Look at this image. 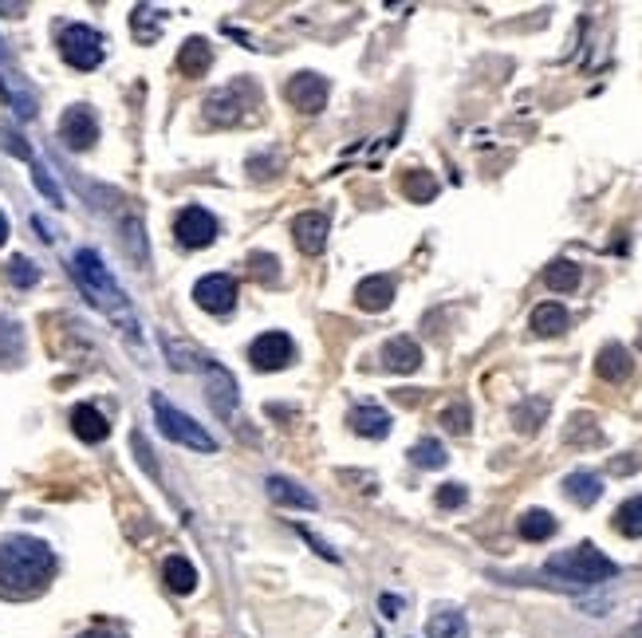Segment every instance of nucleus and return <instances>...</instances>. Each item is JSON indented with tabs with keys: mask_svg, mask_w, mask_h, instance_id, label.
<instances>
[{
	"mask_svg": "<svg viewBox=\"0 0 642 638\" xmlns=\"http://www.w3.org/2000/svg\"><path fill=\"white\" fill-rule=\"evenodd\" d=\"M631 371H635V359H631V351L623 343H607L599 351V359H595V375L603 383H623Z\"/></svg>",
	"mask_w": 642,
	"mask_h": 638,
	"instance_id": "2eb2a0df",
	"label": "nucleus"
},
{
	"mask_svg": "<svg viewBox=\"0 0 642 638\" xmlns=\"http://www.w3.org/2000/svg\"><path fill=\"white\" fill-rule=\"evenodd\" d=\"M193 300H197V308H205V312H213V316H225V312L237 304V280L225 276V272L201 276V280L193 284Z\"/></svg>",
	"mask_w": 642,
	"mask_h": 638,
	"instance_id": "9d476101",
	"label": "nucleus"
},
{
	"mask_svg": "<svg viewBox=\"0 0 642 638\" xmlns=\"http://www.w3.org/2000/svg\"><path fill=\"white\" fill-rule=\"evenodd\" d=\"M79 638H123V635H115V631H87V635Z\"/></svg>",
	"mask_w": 642,
	"mask_h": 638,
	"instance_id": "c03bdc74",
	"label": "nucleus"
},
{
	"mask_svg": "<svg viewBox=\"0 0 642 638\" xmlns=\"http://www.w3.org/2000/svg\"><path fill=\"white\" fill-rule=\"evenodd\" d=\"M327 79L316 75V71H300V75H292V83H288V99H292V107H300V111H308V115H320L323 107H327Z\"/></svg>",
	"mask_w": 642,
	"mask_h": 638,
	"instance_id": "9b49d317",
	"label": "nucleus"
},
{
	"mask_svg": "<svg viewBox=\"0 0 642 638\" xmlns=\"http://www.w3.org/2000/svg\"><path fill=\"white\" fill-rule=\"evenodd\" d=\"M520 536L524 540H548L552 532H556V516L552 512H544V509H528L524 516H520Z\"/></svg>",
	"mask_w": 642,
	"mask_h": 638,
	"instance_id": "cd10ccee",
	"label": "nucleus"
},
{
	"mask_svg": "<svg viewBox=\"0 0 642 638\" xmlns=\"http://www.w3.org/2000/svg\"><path fill=\"white\" fill-rule=\"evenodd\" d=\"M209 64H213V52H209V44H205L201 36H193V40L182 44V52H178V71H182V75L197 79V75L209 71Z\"/></svg>",
	"mask_w": 642,
	"mask_h": 638,
	"instance_id": "4be33fe9",
	"label": "nucleus"
},
{
	"mask_svg": "<svg viewBox=\"0 0 642 638\" xmlns=\"http://www.w3.org/2000/svg\"><path fill=\"white\" fill-rule=\"evenodd\" d=\"M253 103H257L253 79H233L229 87H221L205 99V123L209 127H233V123H241L245 107H253Z\"/></svg>",
	"mask_w": 642,
	"mask_h": 638,
	"instance_id": "39448f33",
	"label": "nucleus"
},
{
	"mask_svg": "<svg viewBox=\"0 0 642 638\" xmlns=\"http://www.w3.org/2000/svg\"><path fill=\"white\" fill-rule=\"evenodd\" d=\"M611 469H615V473H635V469H639V457H631V461H619V457H615Z\"/></svg>",
	"mask_w": 642,
	"mask_h": 638,
	"instance_id": "37998d69",
	"label": "nucleus"
},
{
	"mask_svg": "<svg viewBox=\"0 0 642 638\" xmlns=\"http://www.w3.org/2000/svg\"><path fill=\"white\" fill-rule=\"evenodd\" d=\"M347 422H351V430L359 434V438H371V442H379L390 434V414H386L383 406H355L351 414H347Z\"/></svg>",
	"mask_w": 642,
	"mask_h": 638,
	"instance_id": "dca6fc26",
	"label": "nucleus"
},
{
	"mask_svg": "<svg viewBox=\"0 0 642 638\" xmlns=\"http://www.w3.org/2000/svg\"><path fill=\"white\" fill-rule=\"evenodd\" d=\"M438 422L450 430V434H469V426H473V414H469V406L465 402H453V406H446L442 414H438Z\"/></svg>",
	"mask_w": 642,
	"mask_h": 638,
	"instance_id": "72a5a7b5",
	"label": "nucleus"
},
{
	"mask_svg": "<svg viewBox=\"0 0 642 638\" xmlns=\"http://www.w3.org/2000/svg\"><path fill=\"white\" fill-rule=\"evenodd\" d=\"M327 233H331V221L323 213H300L292 221V237L304 256H320L327 249Z\"/></svg>",
	"mask_w": 642,
	"mask_h": 638,
	"instance_id": "ddd939ff",
	"label": "nucleus"
},
{
	"mask_svg": "<svg viewBox=\"0 0 642 638\" xmlns=\"http://www.w3.org/2000/svg\"><path fill=\"white\" fill-rule=\"evenodd\" d=\"M548 398H524L520 406L513 410V426L516 434H536L540 426H544V418H548Z\"/></svg>",
	"mask_w": 642,
	"mask_h": 638,
	"instance_id": "5701e85b",
	"label": "nucleus"
},
{
	"mask_svg": "<svg viewBox=\"0 0 642 638\" xmlns=\"http://www.w3.org/2000/svg\"><path fill=\"white\" fill-rule=\"evenodd\" d=\"M292 359H296V343L284 331H264L249 347V363L257 371H284Z\"/></svg>",
	"mask_w": 642,
	"mask_h": 638,
	"instance_id": "6e6552de",
	"label": "nucleus"
},
{
	"mask_svg": "<svg viewBox=\"0 0 642 638\" xmlns=\"http://www.w3.org/2000/svg\"><path fill=\"white\" fill-rule=\"evenodd\" d=\"M0 87H4V95L12 99V107H16V115H20V119H32V115H36V99H32L24 87H16L8 75H0Z\"/></svg>",
	"mask_w": 642,
	"mask_h": 638,
	"instance_id": "c9c22d12",
	"label": "nucleus"
},
{
	"mask_svg": "<svg viewBox=\"0 0 642 638\" xmlns=\"http://www.w3.org/2000/svg\"><path fill=\"white\" fill-rule=\"evenodd\" d=\"M379 607H383L386 619H394V615L402 611V599H394V595H383V599H379Z\"/></svg>",
	"mask_w": 642,
	"mask_h": 638,
	"instance_id": "79ce46f5",
	"label": "nucleus"
},
{
	"mask_svg": "<svg viewBox=\"0 0 642 638\" xmlns=\"http://www.w3.org/2000/svg\"><path fill=\"white\" fill-rule=\"evenodd\" d=\"M465 497H469V493H465V485H442V489H438V505H442V509H457V505H465Z\"/></svg>",
	"mask_w": 642,
	"mask_h": 638,
	"instance_id": "ea45409f",
	"label": "nucleus"
},
{
	"mask_svg": "<svg viewBox=\"0 0 642 638\" xmlns=\"http://www.w3.org/2000/svg\"><path fill=\"white\" fill-rule=\"evenodd\" d=\"M197 367L205 371V383H209V406H213L229 426H237V398H241L237 379H233L221 363H213V359H205V363H197Z\"/></svg>",
	"mask_w": 642,
	"mask_h": 638,
	"instance_id": "0eeeda50",
	"label": "nucleus"
},
{
	"mask_svg": "<svg viewBox=\"0 0 642 638\" xmlns=\"http://www.w3.org/2000/svg\"><path fill=\"white\" fill-rule=\"evenodd\" d=\"M410 461L418 465V469H442L446 461H450V453L442 442H434V438H422L418 446L410 449Z\"/></svg>",
	"mask_w": 642,
	"mask_h": 638,
	"instance_id": "c756f323",
	"label": "nucleus"
},
{
	"mask_svg": "<svg viewBox=\"0 0 642 638\" xmlns=\"http://www.w3.org/2000/svg\"><path fill=\"white\" fill-rule=\"evenodd\" d=\"M60 56L75 71H95L103 64V36L87 24H67L60 32Z\"/></svg>",
	"mask_w": 642,
	"mask_h": 638,
	"instance_id": "423d86ee",
	"label": "nucleus"
},
{
	"mask_svg": "<svg viewBox=\"0 0 642 638\" xmlns=\"http://www.w3.org/2000/svg\"><path fill=\"white\" fill-rule=\"evenodd\" d=\"M402 193L410 197V201H434V193H438V182L426 174V170H410L406 178H402Z\"/></svg>",
	"mask_w": 642,
	"mask_h": 638,
	"instance_id": "2f4dec72",
	"label": "nucleus"
},
{
	"mask_svg": "<svg viewBox=\"0 0 642 638\" xmlns=\"http://www.w3.org/2000/svg\"><path fill=\"white\" fill-rule=\"evenodd\" d=\"M0 146H4V150H12L16 158H28V162H32V150H28V142H24L16 130L0 127Z\"/></svg>",
	"mask_w": 642,
	"mask_h": 638,
	"instance_id": "58836bf2",
	"label": "nucleus"
},
{
	"mask_svg": "<svg viewBox=\"0 0 642 638\" xmlns=\"http://www.w3.org/2000/svg\"><path fill=\"white\" fill-rule=\"evenodd\" d=\"M383 363L386 371H398V375H414L422 367V347L410 339V335H394L386 339L383 347Z\"/></svg>",
	"mask_w": 642,
	"mask_h": 638,
	"instance_id": "4468645a",
	"label": "nucleus"
},
{
	"mask_svg": "<svg viewBox=\"0 0 642 638\" xmlns=\"http://www.w3.org/2000/svg\"><path fill=\"white\" fill-rule=\"evenodd\" d=\"M268 485V497L276 501V505H288V509H316V497L304 489V485H296V481H288V477H268L264 481Z\"/></svg>",
	"mask_w": 642,
	"mask_h": 638,
	"instance_id": "6ab92c4d",
	"label": "nucleus"
},
{
	"mask_svg": "<svg viewBox=\"0 0 642 638\" xmlns=\"http://www.w3.org/2000/svg\"><path fill=\"white\" fill-rule=\"evenodd\" d=\"M60 138L71 150H91L99 138V123H95L91 107H67L64 119H60Z\"/></svg>",
	"mask_w": 642,
	"mask_h": 638,
	"instance_id": "f8f14e48",
	"label": "nucleus"
},
{
	"mask_svg": "<svg viewBox=\"0 0 642 638\" xmlns=\"http://www.w3.org/2000/svg\"><path fill=\"white\" fill-rule=\"evenodd\" d=\"M615 528H619L623 536H631V540H642V497H631V501L619 505Z\"/></svg>",
	"mask_w": 642,
	"mask_h": 638,
	"instance_id": "7c9ffc66",
	"label": "nucleus"
},
{
	"mask_svg": "<svg viewBox=\"0 0 642 638\" xmlns=\"http://www.w3.org/2000/svg\"><path fill=\"white\" fill-rule=\"evenodd\" d=\"M249 264H253V276H257L260 284H276V280H280V268H276L280 260H276V256L253 253V256H249Z\"/></svg>",
	"mask_w": 642,
	"mask_h": 638,
	"instance_id": "e433bc0d",
	"label": "nucleus"
},
{
	"mask_svg": "<svg viewBox=\"0 0 642 638\" xmlns=\"http://www.w3.org/2000/svg\"><path fill=\"white\" fill-rule=\"evenodd\" d=\"M162 575H166L170 591H178V595H190L193 587H197V572H193L190 560H182V556H170L166 568H162Z\"/></svg>",
	"mask_w": 642,
	"mask_h": 638,
	"instance_id": "bb28decb",
	"label": "nucleus"
},
{
	"mask_svg": "<svg viewBox=\"0 0 642 638\" xmlns=\"http://www.w3.org/2000/svg\"><path fill=\"white\" fill-rule=\"evenodd\" d=\"M24 359V331L16 319L0 316V367H16Z\"/></svg>",
	"mask_w": 642,
	"mask_h": 638,
	"instance_id": "b1692460",
	"label": "nucleus"
},
{
	"mask_svg": "<svg viewBox=\"0 0 642 638\" xmlns=\"http://www.w3.org/2000/svg\"><path fill=\"white\" fill-rule=\"evenodd\" d=\"M71 276H75V284L87 292V300H91L95 308H103V312L115 319L127 335H138V319H134V312H130L123 288H119V284H115V276L107 272L103 256L95 253V249H79V253L71 256Z\"/></svg>",
	"mask_w": 642,
	"mask_h": 638,
	"instance_id": "f03ea898",
	"label": "nucleus"
},
{
	"mask_svg": "<svg viewBox=\"0 0 642 638\" xmlns=\"http://www.w3.org/2000/svg\"><path fill=\"white\" fill-rule=\"evenodd\" d=\"M174 237H178V245H186V249H205V245H213V241H217V221H213V213H209V209L190 205V209H182V213H178V221H174Z\"/></svg>",
	"mask_w": 642,
	"mask_h": 638,
	"instance_id": "1a4fd4ad",
	"label": "nucleus"
},
{
	"mask_svg": "<svg viewBox=\"0 0 642 638\" xmlns=\"http://www.w3.org/2000/svg\"><path fill=\"white\" fill-rule=\"evenodd\" d=\"M568 312L560 308V304H540L532 319H528V327H532V335H540V339H552V335H560V331H568Z\"/></svg>",
	"mask_w": 642,
	"mask_h": 638,
	"instance_id": "412c9836",
	"label": "nucleus"
},
{
	"mask_svg": "<svg viewBox=\"0 0 642 638\" xmlns=\"http://www.w3.org/2000/svg\"><path fill=\"white\" fill-rule=\"evenodd\" d=\"M300 536H304V540H308V544H312V548H316V552H320L323 560H335V552H331V548H327V544H323L320 536H312V532H308V528H304V524H300Z\"/></svg>",
	"mask_w": 642,
	"mask_h": 638,
	"instance_id": "a19ab883",
	"label": "nucleus"
},
{
	"mask_svg": "<svg viewBox=\"0 0 642 638\" xmlns=\"http://www.w3.org/2000/svg\"><path fill=\"white\" fill-rule=\"evenodd\" d=\"M130 24H134V36L150 44V40L158 36V28H162V12H158V8L138 4V8H134V16H130Z\"/></svg>",
	"mask_w": 642,
	"mask_h": 638,
	"instance_id": "473e14b6",
	"label": "nucleus"
},
{
	"mask_svg": "<svg viewBox=\"0 0 642 638\" xmlns=\"http://www.w3.org/2000/svg\"><path fill=\"white\" fill-rule=\"evenodd\" d=\"M564 493L576 501L579 509H587V505H595V501L603 497V477H599V473H587V469H576V473L564 477Z\"/></svg>",
	"mask_w": 642,
	"mask_h": 638,
	"instance_id": "aec40b11",
	"label": "nucleus"
},
{
	"mask_svg": "<svg viewBox=\"0 0 642 638\" xmlns=\"http://www.w3.org/2000/svg\"><path fill=\"white\" fill-rule=\"evenodd\" d=\"M426 635L430 638H469V623H465V615L461 611H438V615H430L426 619Z\"/></svg>",
	"mask_w": 642,
	"mask_h": 638,
	"instance_id": "393cba45",
	"label": "nucleus"
},
{
	"mask_svg": "<svg viewBox=\"0 0 642 638\" xmlns=\"http://www.w3.org/2000/svg\"><path fill=\"white\" fill-rule=\"evenodd\" d=\"M579 280H583V272H579L576 260H552V264L544 268V284H548L552 292H576Z\"/></svg>",
	"mask_w": 642,
	"mask_h": 638,
	"instance_id": "a878e982",
	"label": "nucleus"
},
{
	"mask_svg": "<svg viewBox=\"0 0 642 638\" xmlns=\"http://www.w3.org/2000/svg\"><path fill=\"white\" fill-rule=\"evenodd\" d=\"M150 406H154V418H158V430L170 438V442H178V446H190L197 453H217V438L201 426V422H193L190 414H182L178 406H170L162 394H154L150 398Z\"/></svg>",
	"mask_w": 642,
	"mask_h": 638,
	"instance_id": "20e7f679",
	"label": "nucleus"
},
{
	"mask_svg": "<svg viewBox=\"0 0 642 638\" xmlns=\"http://www.w3.org/2000/svg\"><path fill=\"white\" fill-rule=\"evenodd\" d=\"M544 575H552V579H560V583H568V587H595V583L615 579V575H619V564L607 560L595 544L583 540L576 548L552 556V560L544 564Z\"/></svg>",
	"mask_w": 642,
	"mask_h": 638,
	"instance_id": "7ed1b4c3",
	"label": "nucleus"
},
{
	"mask_svg": "<svg viewBox=\"0 0 642 638\" xmlns=\"http://www.w3.org/2000/svg\"><path fill=\"white\" fill-rule=\"evenodd\" d=\"M4 237H8V217L0 213V245H4Z\"/></svg>",
	"mask_w": 642,
	"mask_h": 638,
	"instance_id": "a18cd8bd",
	"label": "nucleus"
},
{
	"mask_svg": "<svg viewBox=\"0 0 642 638\" xmlns=\"http://www.w3.org/2000/svg\"><path fill=\"white\" fill-rule=\"evenodd\" d=\"M564 442H568V446H587V442L599 446V442H603V430L595 426L591 414H576V418L568 422V430H564Z\"/></svg>",
	"mask_w": 642,
	"mask_h": 638,
	"instance_id": "c85d7f7f",
	"label": "nucleus"
},
{
	"mask_svg": "<svg viewBox=\"0 0 642 638\" xmlns=\"http://www.w3.org/2000/svg\"><path fill=\"white\" fill-rule=\"evenodd\" d=\"M56 575V556L36 536H8L0 540V595L4 599H32Z\"/></svg>",
	"mask_w": 642,
	"mask_h": 638,
	"instance_id": "f257e3e1",
	"label": "nucleus"
},
{
	"mask_svg": "<svg viewBox=\"0 0 642 638\" xmlns=\"http://www.w3.org/2000/svg\"><path fill=\"white\" fill-rule=\"evenodd\" d=\"M32 178H36V186L44 190V197H52L56 205H64V193H60V186H56V182L48 178V170H44L40 162H32Z\"/></svg>",
	"mask_w": 642,
	"mask_h": 638,
	"instance_id": "4c0bfd02",
	"label": "nucleus"
},
{
	"mask_svg": "<svg viewBox=\"0 0 642 638\" xmlns=\"http://www.w3.org/2000/svg\"><path fill=\"white\" fill-rule=\"evenodd\" d=\"M71 430H75V438H83L87 446H95V442H103V438L111 434L107 418H103L95 406H75V410H71Z\"/></svg>",
	"mask_w": 642,
	"mask_h": 638,
	"instance_id": "a211bd4d",
	"label": "nucleus"
},
{
	"mask_svg": "<svg viewBox=\"0 0 642 638\" xmlns=\"http://www.w3.org/2000/svg\"><path fill=\"white\" fill-rule=\"evenodd\" d=\"M355 304L363 312H386L394 304V280L390 276H367L359 288H355Z\"/></svg>",
	"mask_w": 642,
	"mask_h": 638,
	"instance_id": "f3484780",
	"label": "nucleus"
},
{
	"mask_svg": "<svg viewBox=\"0 0 642 638\" xmlns=\"http://www.w3.org/2000/svg\"><path fill=\"white\" fill-rule=\"evenodd\" d=\"M8 280H12L16 288H32V284H40V268H36L28 256H12V260H8Z\"/></svg>",
	"mask_w": 642,
	"mask_h": 638,
	"instance_id": "f704fd0d",
	"label": "nucleus"
}]
</instances>
